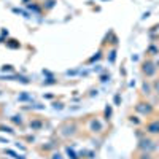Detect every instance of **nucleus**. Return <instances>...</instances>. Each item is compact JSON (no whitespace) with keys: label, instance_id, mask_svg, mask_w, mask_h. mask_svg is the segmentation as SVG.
<instances>
[{"label":"nucleus","instance_id":"nucleus-1","mask_svg":"<svg viewBox=\"0 0 159 159\" xmlns=\"http://www.w3.org/2000/svg\"><path fill=\"white\" fill-rule=\"evenodd\" d=\"M150 132H159V123H153L150 127H148Z\"/></svg>","mask_w":159,"mask_h":159}]
</instances>
